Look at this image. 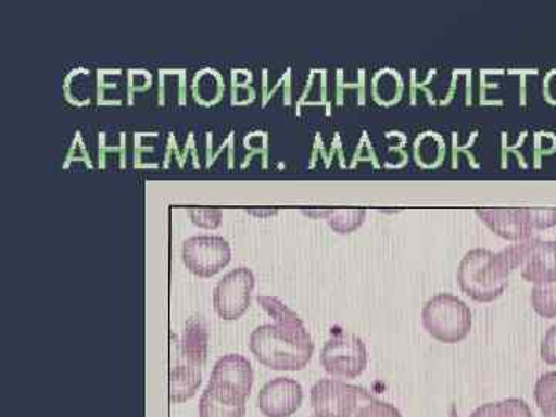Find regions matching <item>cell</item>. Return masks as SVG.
Masks as SVG:
<instances>
[{
    "label": "cell",
    "instance_id": "277c9868",
    "mask_svg": "<svg viewBox=\"0 0 556 417\" xmlns=\"http://www.w3.org/2000/svg\"><path fill=\"white\" fill-rule=\"evenodd\" d=\"M254 386V369L251 362L240 354H228L219 358L212 369L206 391L212 397L229 407L247 405Z\"/></svg>",
    "mask_w": 556,
    "mask_h": 417
},
{
    "label": "cell",
    "instance_id": "7402d4cb",
    "mask_svg": "<svg viewBox=\"0 0 556 417\" xmlns=\"http://www.w3.org/2000/svg\"><path fill=\"white\" fill-rule=\"evenodd\" d=\"M448 417H457V409H456L455 405H452V408H450Z\"/></svg>",
    "mask_w": 556,
    "mask_h": 417
},
{
    "label": "cell",
    "instance_id": "9a60e30c",
    "mask_svg": "<svg viewBox=\"0 0 556 417\" xmlns=\"http://www.w3.org/2000/svg\"><path fill=\"white\" fill-rule=\"evenodd\" d=\"M530 302L541 317L556 318V281L533 288Z\"/></svg>",
    "mask_w": 556,
    "mask_h": 417
},
{
    "label": "cell",
    "instance_id": "603a6c76",
    "mask_svg": "<svg viewBox=\"0 0 556 417\" xmlns=\"http://www.w3.org/2000/svg\"><path fill=\"white\" fill-rule=\"evenodd\" d=\"M311 417H327V416L314 415V416H311Z\"/></svg>",
    "mask_w": 556,
    "mask_h": 417
},
{
    "label": "cell",
    "instance_id": "52a82bcc",
    "mask_svg": "<svg viewBox=\"0 0 556 417\" xmlns=\"http://www.w3.org/2000/svg\"><path fill=\"white\" fill-rule=\"evenodd\" d=\"M232 251L223 237L199 236L182 244V262L193 276L208 278L217 276L230 263Z\"/></svg>",
    "mask_w": 556,
    "mask_h": 417
},
{
    "label": "cell",
    "instance_id": "e0dca14e",
    "mask_svg": "<svg viewBox=\"0 0 556 417\" xmlns=\"http://www.w3.org/2000/svg\"><path fill=\"white\" fill-rule=\"evenodd\" d=\"M351 417H402V415L394 405L372 397Z\"/></svg>",
    "mask_w": 556,
    "mask_h": 417
},
{
    "label": "cell",
    "instance_id": "30bf717a",
    "mask_svg": "<svg viewBox=\"0 0 556 417\" xmlns=\"http://www.w3.org/2000/svg\"><path fill=\"white\" fill-rule=\"evenodd\" d=\"M258 408L266 417H291L303 404V388L298 380L277 378L260 390Z\"/></svg>",
    "mask_w": 556,
    "mask_h": 417
},
{
    "label": "cell",
    "instance_id": "ac0fdd59",
    "mask_svg": "<svg viewBox=\"0 0 556 417\" xmlns=\"http://www.w3.org/2000/svg\"><path fill=\"white\" fill-rule=\"evenodd\" d=\"M190 217H192V222L195 223L197 226L204 229H215L218 228L219 223H222V208H190L189 211Z\"/></svg>",
    "mask_w": 556,
    "mask_h": 417
},
{
    "label": "cell",
    "instance_id": "5b68a950",
    "mask_svg": "<svg viewBox=\"0 0 556 417\" xmlns=\"http://www.w3.org/2000/svg\"><path fill=\"white\" fill-rule=\"evenodd\" d=\"M371 399L365 388L343 380L321 379L311 388V407L320 416L351 417Z\"/></svg>",
    "mask_w": 556,
    "mask_h": 417
},
{
    "label": "cell",
    "instance_id": "2e32d148",
    "mask_svg": "<svg viewBox=\"0 0 556 417\" xmlns=\"http://www.w3.org/2000/svg\"><path fill=\"white\" fill-rule=\"evenodd\" d=\"M244 413H247V405L229 407L212 397L206 390L200 399V417H244Z\"/></svg>",
    "mask_w": 556,
    "mask_h": 417
},
{
    "label": "cell",
    "instance_id": "6da1fadb",
    "mask_svg": "<svg viewBox=\"0 0 556 417\" xmlns=\"http://www.w3.org/2000/svg\"><path fill=\"white\" fill-rule=\"evenodd\" d=\"M249 346L260 364L274 371H300L314 353L313 339L299 316L262 325L252 332Z\"/></svg>",
    "mask_w": 556,
    "mask_h": 417
},
{
    "label": "cell",
    "instance_id": "ffe728a7",
    "mask_svg": "<svg viewBox=\"0 0 556 417\" xmlns=\"http://www.w3.org/2000/svg\"><path fill=\"white\" fill-rule=\"evenodd\" d=\"M530 215H532L533 228L535 229H548L556 225V208H530Z\"/></svg>",
    "mask_w": 556,
    "mask_h": 417
},
{
    "label": "cell",
    "instance_id": "44dd1931",
    "mask_svg": "<svg viewBox=\"0 0 556 417\" xmlns=\"http://www.w3.org/2000/svg\"><path fill=\"white\" fill-rule=\"evenodd\" d=\"M552 75H554V78L556 80V73H552ZM546 84L547 100L555 102L556 104V86H554V84L548 83V80Z\"/></svg>",
    "mask_w": 556,
    "mask_h": 417
},
{
    "label": "cell",
    "instance_id": "5bb4252c",
    "mask_svg": "<svg viewBox=\"0 0 556 417\" xmlns=\"http://www.w3.org/2000/svg\"><path fill=\"white\" fill-rule=\"evenodd\" d=\"M535 402L544 417H556V371L536 380Z\"/></svg>",
    "mask_w": 556,
    "mask_h": 417
},
{
    "label": "cell",
    "instance_id": "8fae6325",
    "mask_svg": "<svg viewBox=\"0 0 556 417\" xmlns=\"http://www.w3.org/2000/svg\"><path fill=\"white\" fill-rule=\"evenodd\" d=\"M477 215L501 239L526 241L532 237L533 223L529 207L478 208Z\"/></svg>",
    "mask_w": 556,
    "mask_h": 417
},
{
    "label": "cell",
    "instance_id": "ba28073f",
    "mask_svg": "<svg viewBox=\"0 0 556 417\" xmlns=\"http://www.w3.org/2000/svg\"><path fill=\"white\" fill-rule=\"evenodd\" d=\"M255 277L251 269L237 268L226 274L214 289V308L223 320H239L251 305Z\"/></svg>",
    "mask_w": 556,
    "mask_h": 417
},
{
    "label": "cell",
    "instance_id": "4fadbf2b",
    "mask_svg": "<svg viewBox=\"0 0 556 417\" xmlns=\"http://www.w3.org/2000/svg\"><path fill=\"white\" fill-rule=\"evenodd\" d=\"M367 212L364 208H332L325 211L329 226L338 233H351L361 228Z\"/></svg>",
    "mask_w": 556,
    "mask_h": 417
},
{
    "label": "cell",
    "instance_id": "3957f363",
    "mask_svg": "<svg viewBox=\"0 0 556 417\" xmlns=\"http://www.w3.org/2000/svg\"><path fill=\"white\" fill-rule=\"evenodd\" d=\"M471 311L463 300L452 294H438L422 309V325L438 342L455 345L471 331Z\"/></svg>",
    "mask_w": 556,
    "mask_h": 417
},
{
    "label": "cell",
    "instance_id": "7a4b0ae2",
    "mask_svg": "<svg viewBox=\"0 0 556 417\" xmlns=\"http://www.w3.org/2000/svg\"><path fill=\"white\" fill-rule=\"evenodd\" d=\"M518 244L501 252L477 248L468 251L457 268V283L464 294L479 303H492L504 294L508 278L518 270Z\"/></svg>",
    "mask_w": 556,
    "mask_h": 417
},
{
    "label": "cell",
    "instance_id": "9c48e42d",
    "mask_svg": "<svg viewBox=\"0 0 556 417\" xmlns=\"http://www.w3.org/2000/svg\"><path fill=\"white\" fill-rule=\"evenodd\" d=\"M521 276L529 283L547 285L556 281V241L529 239L519 241Z\"/></svg>",
    "mask_w": 556,
    "mask_h": 417
},
{
    "label": "cell",
    "instance_id": "7c38bea8",
    "mask_svg": "<svg viewBox=\"0 0 556 417\" xmlns=\"http://www.w3.org/2000/svg\"><path fill=\"white\" fill-rule=\"evenodd\" d=\"M470 417H533L532 409L522 399H506L475 409Z\"/></svg>",
    "mask_w": 556,
    "mask_h": 417
},
{
    "label": "cell",
    "instance_id": "8992f818",
    "mask_svg": "<svg viewBox=\"0 0 556 417\" xmlns=\"http://www.w3.org/2000/svg\"><path fill=\"white\" fill-rule=\"evenodd\" d=\"M320 364L334 378L357 379L368 365L367 346L357 336L342 332L325 343Z\"/></svg>",
    "mask_w": 556,
    "mask_h": 417
},
{
    "label": "cell",
    "instance_id": "d6986e66",
    "mask_svg": "<svg viewBox=\"0 0 556 417\" xmlns=\"http://www.w3.org/2000/svg\"><path fill=\"white\" fill-rule=\"evenodd\" d=\"M541 357L547 365H556V325L548 328L541 342Z\"/></svg>",
    "mask_w": 556,
    "mask_h": 417
}]
</instances>
